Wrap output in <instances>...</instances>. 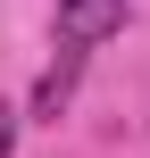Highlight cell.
I'll return each instance as SVG.
<instances>
[{
    "instance_id": "obj_1",
    "label": "cell",
    "mask_w": 150,
    "mask_h": 158,
    "mask_svg": "<svg viewBox=\"0 0 150 158\" xmlns=\"http://www.w3.org/2000/svg\"><path fill=\"white\" fill-rule=\"evenodd\" d=\"M125 33V0H58V50H92Z\"/></svg>"
},
{
    "instance_id": "obj_2",
    "label": "cell",
    "mask_w": 150,
    "mask_h": 158,
    "mask_svg": "<svg viewBox=\"0 0 150 158\" xmlns=\"http://www.w3.org/2000/svg\"><path fill=\"white\" fill-rule=\"evenodd\" d=\"M75 75H84V50H58V58L42 67V83H33V117H42V125H58V108L75 100Z\"/></svg>"
},
{
    "instance_id": "obj_3",
    "label": "cell",
    "mask_w": 150,
    "mask_h": 158,
    "mask_svg": "<svg viewBox=\"0 0 150 158\" xmlns=\"http://www.w3.org/2000/svg\"><path fill=\"white\" fill-rule=\"evenodd\" d=\"M17 150V108H0V158Z\"/></svg>"
}]
</instances>
